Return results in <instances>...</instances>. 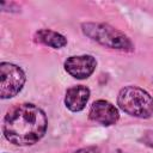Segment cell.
Returning <instances> with one entry per match:
<instances>
[{"label": "cell", "mask_w": 153, "mask_h": 153, "mask_svg": "<svg viewBox=\"0 0 153 153\" xmlns=\"http://www.w3.org/2000/svg\"><path fill=\"white\" fill-rule=\"evenodd\" d=\"M90 118L102 126H111L118 121V111L117 109L109 103L108 100L99 99L96 100L90 108Z\"/></svg>", "instance_id": "obj_6"}, {"label": "cell", "mask_w": 153, "mask_h": 153, "mask_svg": "<svg viewBox=\"0 0 153 153\" xmlns=\"http://www.w3.org/2000/svg\"><path fill=\"white\" fill-rule=\"evenodd\" d=\"M48 120L43 110L33 104H19L10 109L2 121L5 137L13 145H33L45 134Z\"/></svg>", "instance_id": "obj_1"}, {"label": "cell", "mask_w": 153, "mask_h": 153, "mask_svg": "<svg viewBox=\"0 0 153 153\" xmlns=\"http://www.w3.org/2000/svg\"><path fill=\"white\" fill-rule=\"evenodd\" d=\"M35 38L37 42H39L44 45L51 47L54 49L63 48L67 44V38L63 35H61L56 31H53L50 29H42V30L37 31L35 35Z\"/></svg>", "instance_id": "obj_8"}, {"label": "cell", "mask_w": 153, "mask_h": 153, "mask_svg": "<svg viewBox=\"0 0 153 153\" xmlns=\"http://www.w3.org/2000/svg\"><path fill=\"white\" fill-rule=\"evenodd\" d=\"M142 140H143V142H145V143H146L148 147L153 148V130L147 131V133L143 135Z\"/></svg>", "instance_id": "obj_9"}, {"label": "cell", "mask_w": 153, "mask_h": 153, "mask_svg": "<svg viewBox=\"0 0 153 153\" xmlns=\"http://www.w3.org/2000/svg\"><path fill=\"white\" fill-rule=\"evenodd\" d=\"M97 61L91 55H75L65 61L66 72L75 79H86L96 69Z\"/></svg>", "instance_id": "obj_5"}, {"label": "cell", "mask_w": 153, "mask_h": 153, "mask_svg": "<svg viewBox=\"0 0 153 153\" xmlns=\"http://www.w3.org/2000/svg\"><path fill=\"white\" fill-rule=\"evenodd\" d=\"M90 98V90L86 86L76 85L67 90L65 96V104L71 111H81Z\"/></svg>", "instance_id": "obj_7"}, {"label": "cell", "mask_w": 153, "mask_h": 153, "mask_svg": "<svg viewBox=\"0 0 153 153\" xmlns=\"http://www.w3.org/2000/svg\"><path fill=\"white\" fill-rule=\"evenodd\" d=\"M81 30L84 35L104 47L124 51H131L134 49V45L129 37L122 31L110 26L109 24L84 23L81 25Z\"/></svg>", "instance_id": "obj_2"}, {"label": "cell", "mask_w": 153, "mask_h": 153, "mask_svg": "<svg viewBox=\"0 0 153 153\" xmlns=\"http://www.w3.org/2000/svg\"><path fill=\"white\" fill-rule=\"evenodd\" d=\"M117 103L128 115L140 118L153 116V98L148 92L137 86L123 87L117 96Z\"/></svg>", "instance_id": "obj_3"}, {"label": "cell", "mask_w": 153, "mask_h": 153, "mask_svg": "<svg viewBox=\"0 0 153 153\" xmlns=\"http://www.w3.org/2000/svg\"><path fill=\"white\" fill-rule=\"evenodd\" d=\"M25 84L24 71L10 62H2L0 65V97L8 99L19 93Z\"/></svg>", "instance_id": "obj_4"}]
</instances>
